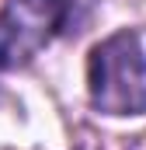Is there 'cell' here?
Returning <instances> with one entry per match:
<instances>
[{"label": "cell", "mask_w": 146, "mask_h": 150, "mask_svg": "<svg viewBox=\"0 0 146 150\" xmlns=\"http://www.w3.org/2000/svg\"><path fill=\"white\" fill-rule=\"evenodd\" d=\"M87 98L108 119L146 115V49L136 28H118L87 52Z\"/></svg>", "instance_id": "cell-1"}, {"label": "cell", "mask_w": 146, "mask_h": 150, "mask_svg": "<svg viewBox=\"0 0 146 150\" xmlns=\"http://www.w3.org/2000/svg\"><path fill=\"white\" fill-rule=\"evenodd\" d=\"M73 0H7L0 11V67H25L59 35Z\"/></svg>", "instance_id": "cell-2"}]
</instances>
